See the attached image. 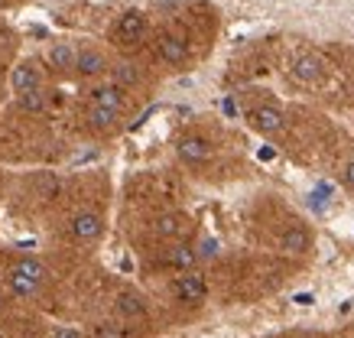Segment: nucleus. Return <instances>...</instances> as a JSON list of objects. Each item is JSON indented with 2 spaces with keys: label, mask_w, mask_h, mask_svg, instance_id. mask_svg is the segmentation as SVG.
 Here are the masks:
<instances>
[{
  "label": "nucleus",
  "mask_w": 354,
  "mask_h": 338,
  "mask_svg": "<svg viewBox=\"0 0 354 338\" xmlns=\"http://www.w3.org/2000/svg\"><path fill=\"white\" fill-rule=\"evenodd\" d=\"M172 290H176V296H179L183 303H202L205 296H208L205 280L198 276V273H192V270H183V276L172 283Z\"/></svg>",
  "instance_id": "7ed1b4c3"
},
{
  "label": "nucleus",
  "mask_w": 354,
  "mask_h": 338,
  "mask_svg": "<svg viewBox=\"0 0 354 338\" xmlns=\"http://www.w3.org/2000/svg\"><path fill=\"white\" fill-rule=\"evenodd\" d=\"M53 338H82V332L72 328V326H62V328H55L53 332Z\"/></svg>",
  "instance_id": "b1692460"
},
{
  "label": "nucleus",
  "mask_w": 354,
  "mask_h": 338,
  "mask_svg": "<svg viewBox=\"0 0 354 338\" xmlns=\"http://www.w3.org/2000/svg\"><path fill=\"white\" fill-rule=\"evenodd\" d=\"M250 124L257 127L260 133H279L283 131V114H279V108H270V104H260V108L250 111Z\"/></svg>",
  "instance_id": "423d86ee"
},
{
  "label": "nucleus",
  "mask_w": 354,
  "mask_h": 338,
  "mask_svg": "<svg viewBox=\"0 0 354 338\" xmlns=\"http://www.w3.org/2000/svg\"><path fill=\"white\" fill-rule=\"evenodd\" d=\"M17 270L26 273V276H30V280H36V283H39V280L46 276V267H43V263H39V261H30V257L17 263Z\"/></svg>",
  "instance_id": "aec40b11"
},
{
  "label": "nucleus",
  "mask_w": 354,
  "mask_h": 338,
  "mask_svg": "<svg viewBox=\"0 0 354 338\" xmlns=\"http://www.w3.org/2000/svg\"><path fill=\"white\" fill-rule=\"evenodd\" d=\"M114 33H118L120 43H140L143 33H147V17L140 10H124L118 26H114Z\"/></svg>",
  "instance_id": "f03ea898"
},
{
  "label": "nucleus",
  "mask_w": 354,
  "mask_h": 338,
  "mask_svg": "<svg viewBox=\"0 0 354 338\" xmlns=\"http://www.w3.org/2000/svg\"><path fill=\"white\" fill-rule=\"evenodd\" d=\"M292 299H296L299 306H312V303H315V296H312V293H296Z\"/></svg>",
  "instance_id": "a878e982"
},
{
  "label": "nucleus",
  "mask_w": 354,
  "mask_h": 338,
  "mask_svg": "<svg viewBox=\"0 0 354 338\" xmlns=\"http://www.w3.org/2000/svg\"><path fill=\"white\" fill-rule=\"evenodd\" d=\"M10 286H13V293L17 296H23V299H30L32 293H36V280H30V276H26V273H20V270H13L10 273Z\"/></svg>",
  "instance_id": "a211bd4d"
},
{
  "label": "nucleus",
  "mask_w": 354,
  "mask_h": 338,
  "mask_svg": "<svg viewBox=\"0 0 354 338\" xmlns=\"http://www.w3.org/2000/svg\"><path fill=\"white\" fill-rule=\"evenodd\" d=\"M49 62H53L55 68H75L78 66V53L72 49V46L59 43V46H53V49H49Z\"/></svg>",
  "instance_id": "4468645a"
},
{
  "label": "nucleus",
  "mask_w": 354,
  "mask_h": 338,
  "mask_svg": "<svg viewBox=\"0 0 354 338\" xmlns=\"http://www.w3.org/2000/svg\"><path fill=\"white\" fill-rule=\"evenodd\" d=\"M279 247L286 254H306L312 247V234L306 228H290L283 231V238H279Z\"/></svg>",
  "instance_id": "9b49d317"
},
{
  "label": "nucleus",
  "mask_w": 354,
  "mask_h": 338,
  "mask_svg": "<svg viewBox=\"0 0 354 338\" xmlns=\"http://www.w3.org/2000/svg\"><path fill=\"white\" fill-rule=\"evenodd\" d=\"M273 156H277V153L270 150V147H263V150H260V160H273Z\"/></svg>",
  "instance_id": "bb28decb"
},
{
  "label": "nucleus",
  "mask_w": 354,
  "mask_h": 338,
  "mask_svg": "<svg viewBox=\"0 0 354 338\" xmlns=\"http://www.w3.org/2000/svg\"><path fill=\"white\" fill-rule=\"evenodd\" d=\"M176 153H179V160H183V163L198 166V163H208V160H212V143L205 140V137L189 133V137H179Z\"/></svg>",
  "instance_id": "f257e3e1"
},
{
  "label": "nucleus",
  "mask_w": 354,
  "mask_h": 338,
  "mask_svg": "<svg viewBox=\"0 0 354 338\" xmlns=\"http://www.w3.org/2000/svg\"><path fill=\"white\" fill-rule=\"evenodd\" d=\"M114 82H118V85H137L140 72L133 68V62H118V66H114Z\"/></svg>",
  "instance_id": "6ab92c4d"
},
{
  "label": "nucleus",
  "mask_w": 354,
  "mask_h": 338,
  "mask_svg": "<svg viewBox=\"0 0 354 338\" xmlns=\"http://www.w3.org/2000/svg\"><path fill=\"white\" fill-rule=\"evenodd\" d=\"M185 228H189V218L179 215V212H169V215H160V218H156V234H160V238H179Z\"/></svg>",
  "instance_id": "f8f14e48"
},
{
  "label": "nucleus",
  "mask_w": 354,
  "mask_h": 338,
  "mask_svg": "<svg viewBox=\"0 0 354 338\" xmlns=\"http://www.w3.org/2000/svg\"><path fill=\"white\" fill-rule=\"evenodd\" d=\"M78 72H82V75H101V72H104V68H108V62H104V55L101 53H95V49H85V53H78Z\"/></svg>",
  "instance_id": "ddd939ff"
},
{
  "label": "nucleus",
  "mask_w": 354,
  "mask_h": 338,
  "mask_svg": "<svg viewBox=\"0 0 354 338\" xmlns=\"http://www.w3.org/2000/svg\"><path fill=\"white\" fill-rule=\"evenodd\" d=\"M292 75L299 78V82H306V85H315L325 75V62L315 53H302L292 59Z\"/></svg>",
  "instance_id": "39448f33"
},
{
  "label": "nucleus",
  "mask_w": 354,
  "mask_h": 338,
  "mask_svg": "<svg viewBox=\"0 0 354 338\" xmlns=\"http://www.w3.org/2000/svg\"><path fill=\"white\" fill-rule=\"evenodd\" d=\"M10 85L13 91H32V88H39V68L32 66V62H20V66L13 68V75H10Z\"/></svg>",
  "instance_id": "1a4fd4ad"
},
{
  "label": "nucleus",
  "mask_w": 354,
  "mask_h": 338,
  "mask_svg": "<svg viewBox=\"0 0 354 338\" xmlns=\"http://www.w3.org/2000/svg\"><path fill=\"white\" fill-rule=\"evenodd\" d=\"M195 261H198V251L189 247V244H176V247H169L166 257H162V263H166V267H176V270H192Z\"/></svg>",
  "instance_id": "9d476101"
},
{
  "label": "nucleus",
  "mask_w": 354,
  "mask_h": 338,
  "mask_svg": "<svg viewBox=\"0 0 354 338\" xmlns=\"http://www.w3.org/2000/svg\"><path fill=\"white\" fill-rule=\"evenodd\" d=\"M95 338H124V332L118 326H97Z\"/></svg>",
  "instance_id": "5701e85b"
},
{
  "label": "nucleus",
  "mask_w": 354,
  "mask_h": 338,
  "mask_svg": "<svg viewBox=\"0 0 354 338\" xmlns=\"http://www.w3.org/2000/svg\"><path fill=\"white\" fill-rule=\"evenodd\" d=\"M88 120H91V127H95V131H111V127L118 124V111L101 108V104H91V111H88Z\"/></svg>",
  "instance_id": "2eb2a0df"
},
{
  "label": "nucleus",
  "mask_w": 354,
  "mask_h": 338,
  "mask_svg": "<svg viewBox=\"0 0 354 338\" xmlns=\"http://www.w3.org/2000/svg\"><path fill=\"white\" fill-rule=\"evenodd\" d=\"M344 186H351L354 189V160L348 166H344Z\"/></svg>",
  "instance_id": "393cba45"
},
{
  "label": "nucleus",
  "mask_w": 354,
  "mask_h": 338,
  "mask_svg": "<svg viewBox=\"0 0 354 338\" xmlns=\"http://www.w3.org/2000/svg\"><path fill=\"white\" fill-rule=\"evenodd\" d=\"M91 104H101V108H111V111H124V91H120L118 82H111V85H97L91 91Z\"/></svg>",
  "instance_id": "0eeeda50"
},
{
  "label": "nucleus",
  "mask_w": 354,
  "mask_h": 338,
  "mask_svg": "<svg viewBox=\"0 0 354 338\" xmlns=\"http://www.w3.org/2000/svg\"><path fill=\"white\" fill-rule=\"evenodd\" d=\"M118 309L124 312V316H130V319H143V316H147V303H143L137 293H120L118 296Z\"/></svg>",
  "instance_id": "dca6fc26"
},
{
  "label": "nucleus",
  "mask_w": 354,
  "mask_h": 338,
  "mask_svg": "<svg viewBox=\"0 0 354 338\" xmlns=\"http://www.w3.org/2000/svg\"><path fill=\"white\" fill-rule=\"evenodd\" d=\"M156 53L166 66H176L183 68L189 62V46H185L183 36H160V43H156Z\"/></svg>",
  "instance_id": "20e7f679"
},
{
  "label": "nucleus",
  "mask_w": 354,
  "mask_h": 338,
  "mask_svg": "<svg viewBox=\"0 0 354 338\" xmlns=\"http://www.w3.org/2000/svg\"><path fill=\"white\" fill-rule=\"evenodd\" d=\"M72 234L78 241H95L101 234V218H97L95 212H78L75 218H72Z\"/></svg>",
  "instance_id": "6e6552de"
},
{
  "label": "nucleus",
  "mask_w": 354,
  "mask_h": 338,
  "mask_svg": "<svg viewBox=\"0 0 354 338\" xmlns=\"http://www.w3.org/2000/svg\"><path fill=\"white\" fill-rule=\"evenodd\" d=\"M20 111H30V114H39V111L46 108V95L39 91V88H32V91H23L20 95Z\"/></svg>",
  "instance_id": "f3484780"
},
{
  "label": "nucleus",
  "mask_w": 354,
  "mask_h": 338,
  "mask_svg": "<svg viewBox=\"0 0 354 338\" xmlns=\"http://www.w3.org/2000/svg\"><path fill=\"white\" fill-rule=\"evenodd\" d=\"M328 196H332V186H319L315 189V192H312V208H315V212H325V205H328Z\"/></svg>",
  "instance_id": "4be33fe9"
},
{
  "label": "nucleus",
  "mask_w": 354,
  "mask_h": 338,
  "mask_svg": "<svg viewBox=\"0 0 354 338\" xmlns=\"http://www.w3.org/2000/svg\"><path fill=\"white\" fill-rule=\"evenodd\" d=\"M218 251H221V244H218L215 238H202V244H198V261H212V257H218Z\"/></svg>",
  "instance_id": "412c9836"
}]
</instances>
